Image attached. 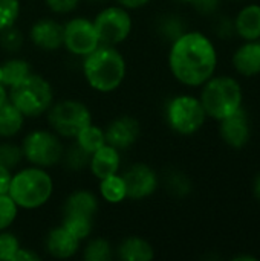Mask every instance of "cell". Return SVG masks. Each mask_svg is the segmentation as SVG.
<instances>
[{
    "mask_svg": "<svg viewBox=\"0 0 260 261\" xmlns=\"http://www.w3.org/2000/svg\"><path fill=\"white\" fill-rule=\"evenodd\" d=\"M25 46V34L17 28V24H12L3 31H0V49L9 55L18 54Z\"/></svg>",
    "mask_w": 260,
    "mask_h": 261,
    "instance_id": "f1b7e54d",
    "label": "cell"
},
{
    "mask_svg": "<svg viewBox=\"0 0 260 261\" xmlns=\"http://www.w3.org/2000/svg\"><path fill=\"white\" fill-rule=\"evenodd\" d=\"M100 46L92 18L74 15L63 23V47L74 57L84 58Z\"/></svg>",
    "mask_w": 260,
    "mask_h": 261,
    "instance_id": "30bf717a",
    "label": "cell"
},
{
    "mask_svg": "<svg viewBox=\"0 0 260 261\" xmlns=\"http://www.w3.org/2000/svg\"><path fill=\"white\" fill-rule=\"evenodd\" d=\"M44 116L49 128L63 139H75L84 127L93 122L89 106L77 98L54 101Z\"/></svg>",
    "mask_w": 260,
    "mask_h": 261,
    "instance_id": "8992f818",
    "label": "cell"
},
{
    "mask_svg": "<svg viewBox=\"0 0 260 261\" xmlns=\"http://www.w3.org/2000/svg\"><path fill=\"white\" fill-rule=\"evenodd\" d=\"M23 151L20 144H14L9 139H5L0 142V164L9 168L11 171H15L21 167L23 162Z\"/></svg>",
    "mask_w": 260,
    "mask_h": 261,
    "instance_id": "f546056e",
    "label": "cell"
},
{
    "mask_svg": "<svg viewBox=\"0 0 260 261\" xmlns=\"http://www.w3.org/2000/svg\"><path fill=\"white\" fill-rule=\"evenodd\" d=\"M121 176L126 184L127 200L133 202H141L152 197L161 185L159 174L144 162L132 164L121 173Z\"/></svg>",
    "mask_w": 260,
    "mask_h": 261,
    "instance_id": "8fae6325",
    "label": "cell"
},
{
    "mask_svg": "<svg viewBox=\"0 0 260 261\" xmlns=\"http://www.w3.org/2000/svg\"><path fill=\"white\" fill-rule=\"evenodd\" d=\"M46 8L55 15H69L81 3V0H43Z\"/></svg>",
    "mask_w": 260,
    "mask_h": 261,
    "instance_id": "e575fe53",
    "label": "cell"
},
{
    "mask_svg": "<svg viewBox=\"0 0 260 261\" xmlns=\"http://www.w3.org/2000/svg\"><path fill=\"white\" fill-rule=\"evenodd\" d=\"M161 184L164 185L166 191L172 197H175V199H184L193 190V185H192L190 177L184 171H181L178 168L167 170L164 173L162 179H161Z\"/></svg>",
    "mask_w": 260,
    "mask_h": 261,
    "instance_id": "cb8c5ba5",
    "label": "cell"
},
{
    "mask_svg": "<svg viewBox=\"0 0 260 261\" xmlns=\"http://www.w3.org/2000/svg\"><path fill=\"white\" fill-rule=\"evenodd\" d=\"M100 210V199L90 190H75L63 202L61 216H81L95 219Z\"/></svg>",
    "mask_w": 260,
    "mask_h": 261,
    "instance_id": "ac0fdd59",
    "label": "cell"
},
{
    "mask_svg": "<svg viewBox=\"0 0 260 261\" xmlns=\"http://www.w3.org/2000/svg\"><path fill=\"white\" fill-rule=\"evenodd\" d=\"M219 2L221 0H199L198 3H195V9L199 12V14H204V15H210L213 12L218 11L219 8Z\"/></svg>",
    "mask_w": 260,
    "mask_h": 261,
    "instance_id": "d590c367",
    "label": "cell"
},
{
    "mask_svg": "<svg viewBox=\"0 0 260 261\" xmlns=\"http://www.w3.org/2000/svg\"><path fill=\"white\" fill-rule=\"evenodd\" d=\"M12 173L9 168H6L5 165L0 164V194H6L11 185V179H12Z\"/></svg>",
    "mask_w": 260,
    "mask_h": 261,
    "instance_id": "74e56055",
    "label": "cell"
},
{
    "mask_svg": "<svg viewBox=\"0 0 260 261\" xmlns=\"http://www.w3.org/2000/svg\"><path fill=\"white\" fill-rule=\"evenodd\" d=\"M54 190L55 184L48 170L26 165L12 173L8 194L20 210L34 211L43 208L52 199Z\"/></svg>",
    "mask_w": 260,
    "mask_h": 261,
    "instance_id": "3957f363",
    "label": "cell"
},
{
    "mask_svg": "<svg viewBox=\"0 0 260 261\" xmlns=\"http://www.w3.org/2000/svg\"><path fill=\"white\" fill-rule=\"evenodd\" d=\"M106 144L120 151L132 148L141 136V124L132 115H120L113 118L104 128Z\"/></svg>",
    "mask_w": 260,
    "mask_h": 261,
    "instance_id": "7c38bea8",
    "label": "cell"
},
{
    "mask_svg": "<svg viewBox=\"0 0 260 261\" xmlns=\"http://www.w3.org/2000/svg\"><path fill=\"white\" fill-rule=\"evenodd\" d=\"M61 226H64L72 236H75L81 243L92 236L95 219L81 216H61Z\"/></svg>",
    "mask_w": 260,
    "mask_h": 261,
    "instance_id": "4316f807",
    "label": "cell"
},
{
    "mask_svg": "<svg viewBox=\"0 0 260 261\" xmlns=\"http://www.w3.org/2000/svg\"><path fill=\"white\" fill-rule=\"evenodd\" d=\"M26 118L23 113L9 101H6L0 107V138L12 139L15 138L25 127Z\"/></svg>",
    "mask_w": 260,
    "mask_h": 261,
    "instance_id": "44dd1931",
    "label": "cell"
},
{
    "mask_svg": "<svg viewBox=\"0 0 260 261\" xmlns=\"http://www.w3.org/2000/svg\"><path fill=\"white\" fill-rule=\"evenodd\" d=\"M215 41L201 31H185L170 43L167 64L172 76L184 87L199 89L218 69Z\"/></svg>",
    "mask_w": 260,
    "mask_h": 261,
    "instance_id": "6da1fadb",
    "label": "cell"
},
{
    "mask_svg": "<svg viewBox=\"0 0 260 261\" xmlns=\"http://www.w3.org/2000/svg\"><path fill=\"white\" fill-rule=\"evenodd\" d=\"M152 0H115L116 5L129 9V11H138V9H143L146 8Z\"/></svg>",
    "mask_w": 260,
    "mask_h": 261,
    "instance_id": "f35d334b",
    "label": "cell"
},
{
    "mask_svg": "<svg viewBox=\"0 0 260 261\" xmlns=\"http://www.w3.org/2000/svg\"><path fill=\"white\" fill-rule=\"evenodd\" d=\"M227 2H245V0H227Z\"/></svg>",
    "mask_w": 260,
    "mask_h": 261,
    "instance_id": "7dc6e473",
    "label": "cell"
},
{
    "mask_svg": "<svg viewBox=\"0 0 260 261\" xmlns=\"http://www.w3.org/2000/svg\"><path fill=\"white\" fill-rule=\"evenodd\" d=\"M41 257L38 255V252H35L34 249L29 248H23L20 246L18 251L14 255V261H40Z\"/></svg>",
    "mask_w": 260,
    "mask_h": 261,
    "instance_id": "8d00e7d4",
    "label": "cell"
},
{
    "mask_svg": "<svg viewBox=\"0 0 260 261\" xmlns=\"http://www.w3.org/2000/svg\"><path fill=\"white\" fill-rule=\"evenodd\" d=\"M98 182H100V184H98L100 197H101V200H104L106 203L120 205V203H123L124 200H127L126 184H124V179H123L121 173L107 176V177H104V179H100Z\"/></svg>",
    "mask_w": 260,
    "mask_h": 261,
    "instance_id": "7402d4cb",
    "label": "cell"
},
{
    "mask_svg": "<svg viewBox=\"0 0 260 261\" xmlns=\"http://www.w3.org/2000/svg\"><path fill=\"white\" fill-rule=\"evenodd\" d=\"M219 135L224 144L234 150H241L250 142L251 124L244 107L219 121Z\"/></svg>",
    "mask_w": 260,
    "mask_h": 261,
    "instance_id": "5bb4252c",
    "label": "cell"
},
{
    "mask_svg": "<svg viewBox=\"0 0 260 261\" xmlns=\"http://www.w3.org/2000/svg\"><path fill=\"white\" fill-rule=\"evenodd\" d=\"M86 2H89V3H93V5H98V3H100V5H106L109 0H86Z\"/></svg>",
    "mask_w": 260,
    "mask_h": 261,
    "instance_id": "ee69618b",
    "label": "cell"
},
{
    "mask_svg": "<svg viewBox=\"0 0 260 261\" xmlns=\"http://www.w3.org/2000/svg\"><path fill=\"white\" fill-rule=\"evenodd\" d=\"M121 162H123L121 151L109 144H104L103 147H100L97 151L90 154V162L87 170L97 180H100L107 176L121 173Z\"/></svg>",
    "mask_w": 260,
    "mask_h": 261,
    "instance_id": "e0dca14e",
    "label": "cell"
},
{
    "mask_svg": "<svg viewBox=\"0 0 260 261\" xmlns=\"http://www.w3.org/2000/svg\"><path fill=\"white\" fill-rule=\"evenodd\" d=\"M81 64L87 86L103 95L116 92L127 76V61L116 46L100 44L86 55Z\"/></svg>",
    "mask_w": 260,
    "mask_h": 261,
    "instance_id": "7a4b0ae2",
    "label": "cell"
},
{
    "mask_svg": "<svg viewBox=\"0 0 260 261\" xmlns=\"http://www.w3.org/2000/svg\"><path fill=\"white\" fill-rule=\"evenodd\" d=\"M8 101L12 102L26 119L44 116L54 98L52 84L40 73H29L18 84L8 89Z\"/></svg>",
    "mask_w": 260,
    "mask_h": 261,
    "instance_id": "5b68a950",
    "label": "cell"
},
{
    "mask_svg": "<svg viewBox=\"0 0 260 261\" xmlns=\"http://www.w3.org/2000/svg\"><path fill=\"white\" fill-rule=\"evenodd\" d=\"M0 84H3V73H2V66H0Z\"/></svg>",
    "mask_w": 260,
    "mask_h": 261,
    "instance_id": "bcb514c9",
    "label": "cell"
},
{
    "mask_svg": "<svg viewBox=\"0 0 260 261\" xmlns=\"http://www.w3.org/2000/svg\"><path fill=\"white\" fill-rule=\"evenodd\" d=\"M28 38L43 52H57L63 47V23L52 17L38 18L31 24Z\"/></svg>",
    "mask_w": 260,
    "mask_h": 261,
    "instance_id": "4fadbf2b",
    "label": "cell"
},
{
    "mask_svg": "<svg viewBox=\"0 0 260 261\" xmlns=\"http://www.w3.org/2000/svg\"><path fill=\"white\" fill-rule=\"evenodd\" d=\"M81 249V242L64 226L52 228L44 237V251L55 260H70Z\"/></svg>",
    "mask_w": 260,
    "mask_h": 261,
    "instance_id": "9a60e30c",
    "label": "cell"
},
{
    "mask_svg": "<svg viewBox=\"0 0 260 261\" xmlns=\"http://www.w3.org/2000/svg\"><path fill=\"white\" fill-rule=\"evenodd\" d=\"M2 73H3V86L6 89L18 84L21 80H25L29 73H32L31 63L20 57H11L0 63Z\"/></svg>",
    "mask_w": 260,
    "mask_h": 261,
    "instance_id": "d4e9b609",
    "label": "cell"
},
{
    "mask_svg": "<svg viewBox=\"0 0 260 261\" xmlns=\"http://www.w3.org/2000/svg\"><path fill=\"white\" fill-rule=\"evenodd\" d=\"M17 236L8 229L0 231V261H14V255L20 248Z\"/></svg>",
    "mask_w": 260,
    "mask_h": 261,
    "instance_id": "836d02e7",
    "label": "cell"
},
{
    "mask_svg": "<svg viewBox=\"0 0 260 261\" xmlns=\"http://www.w3.org/2000/svg\"><path fill=\"white\" fill-rule=\"evenodd\" d=\"M100 44L120 46L133 31V18L129 9L113 3L103 6L92 18Z\"/></svg>",
    "mask_w": 260,
    "mask_h": 261,
    "instance_id": "9c48e42d",
    "label": "cell"
},
{
    "mask_svg": "<svg viewBox=\"0 0 260 261\" xmlns=\"http://www.w3.org/2000/svg\"><path fill=\"white\" fill-rule=\"evenodd\" d=\"M83 150H86L89 154H92L93 151H97L100 147H103L106 144V136H104V128H101L100 125H95L93 122L89 124L87 127H84L77 138L74 139Z\"/></svg>",
    "mask_w": 260,
    "mask_h": 261,
    "instance_id": "484cf974",
    "label": "cell"
},
{
    "mask_svg": "<svg viewBox=\"0 0 260 261\" xmlns=\"http://www.w3.org/2000/svg\"><path fill=\"white\" fill-rule=\"evenodd\" d=\"M115 257L121 261H152L155 258V248L147 239L130 236L115 248Z\"/></svg>",
    "mask_w": 260,
    "mask_h": 261,
    "instance_id": "ffe728a7",
    "label": "cell"
},
{
    "mask_svg": "<svg viewBox=\"0 0 260 261\" xmlns=\"http://www.w3.org/2000/svg\"><path fill=\"white\" fill-rule=\"evenodd\" d=\"M20 208L9 197V194H0V231L9 229L18 217Z\"/></svg>",
    "mask_w": 260,
    "mask_h": 261,
    "instance_id": "1f68e13d",
    "label": "cell"
},
{
    "mask_svg": "<svg viewBox=\"0 0 260 261\" xmlns=\"http://www.w3.org/2000/svg\"><path fill=\"white\" fill-rule=\"evenodd\" d=\"M199 89V101L213 121L219 122L244 107V89L234 76L215 73Z\"/></svg>",
    "mask_w": 260,
    "mask_h": 261,
    "instance_id": "277c9868",
    "label": "cell"
},
{
    "mask_svg": "<svg viewBox=\"0 0 260 261\" xmlns=\"http://www.w3.org/2000/svg\"><path fill=\"white\" fill-rule=\"evenodd\" d=\"M6 101H8V89H6L3 84H0V107H2Z\"/></svg>",
    "mask_w": 260,
    "mask_h": 261,
    "instance_id": "b9f144b4",
    "label": "cell"
},
{
    "mask_svg": "<svg viewBox=\"0 0 260 261\" xmlns=\"http://www.w3.org/2000/svg\"><path fill=\"white\" fill-rule=\"evenodd\" d=\"M253 196L256 197L257 202H260V173L253 180Z\"/></svg>",
    "mask_w": 260,
    "mask_h": 261,
    "instance_id": "60d3db41",
    "label": "cell"
},
{
    "mask_svg": "<svg viewBox=\"0 0 260 261\" xmlns=\"http://www.w3.org/2000/svg\"><path fill=\"white\" fill-rule=\"evenodd\" d=\"M80 251L84 261H110L115 257V248L104 237H89L81 243Z\"/></svg>",
    "mask_w": 260,
    "mask_h": 261,
    "instance_id": "603a6c76",
    "label": "cell"
},
{
    "mask_svg": "<svg viewBox=\"0 0 260 261\" xmlns=\"http://www.w3.org/2000/svg\"><path fill=\"white\" fill-rule=\"evenodd\" d=\"M176 2H179V3H185V5H195V3H198L199 0H176Z\"/></svg>",
    "mask_w": 260,
    "mask_h": 261,
    "instance_id": "f6af8a7d",
    "label": "cell"
},
{
    "mask_svg": "<svg viewBox=\"0 0 260 261\" xmlns=\"http://www.w3.org/2000/svg\"><path fill=\"white\" fill-rule=\"evenodd\" d=\"M89 162H90V154L86 150H83L77 142H74L72 145L64 148L61 164L69 171H74V173L84 171L89 168Z\"/></svg>",
    "mask_w": 260,
    "mask_h": 261,
    "instance_id": "83f0119b",
    "label": "cell"
},
{
    "mask_svg": "<svg viewBox=\"0 0 260 261\" xmlns=\"http://www.w3.org/2000/svg\"><path fill=\"white\" fill-rule=\"evenodd\" d=\"M216 32L219 37L225 38L231 34H234V28H233V20H221L216 24Z\"/></svg>",
    "mask_w": 260,
    "mask_h": 261,
    "instance_id": "ab89813d",
    "label": "cell"
},
{
    "mask_svg": "<svg viewBox=\"0 0 260 261\" xmlns=\"http://www.w3.org/2000/svg\"><path fill=\"white\" fill-rule=\"evenodd\" d=\"M233 69L239 76L254 78L260 75V40L244 41L233 52Z\"/></svg>",
    "mask_w": 260,
    "mask_h": 261,
    "instance_id": "2e32d148",
    "label": "cell"
},
{
    "mask_svg": "<svg viewBox=\"0 0 260 261\" xmlns=\"http://www.w3.org/2000/svg\"><path fill=\"white\" fill-rule=\"evenodd\" d=\"M158 29H159V34L162 37H166L170 43L187 31L184 21L178 15H173V14L162 15L159 23H158Z\"/></svg>",
    "mask_w": 260,
    "mask_h": 261,
    "instance_id": "4dcf8cb0",
    "label": "cell"
},
{
    "mask_svg": "<svg viewBox=\"0 0 260 261\" xmlns=\"http://www.w3.org/2000/svg\"><path fill=\"white\" fill-rule=\"evenodd\" d=\"M233 260L234 261H254L257 260L254 255H245V254H241V255H236V257H233Z\"/></svg>",
    "mask_w": 260,
    "mask_h": 261,
    "instance_id": "7bdbcfd3",
    "label": "cell"
},
{
    "mask_svg": "<svg viewBox=\"0 0 260 261\" xmlns=\"http://www.w3.org/2000/svg\"><path fill=\"white\" fill-rule=\"evenodd\" d=\"M234 34L244 41L260 40V5L248 3L242 6L233 18Z\"/></svg>",
    "mask_w": 260,
    "mask_h": 261,
    "instance_id": "d6986e66",
    "label": "cell"
},
{
    "mask_svg": "<svg viewBox=\"0 0 260 261\" xmlns=\"http://www.w3.org/2000/svg\"><path fill=\"white\" fill-rule=\"evenodd\" d=\"M164 113L169 128L179 136L196 135L208 119L199 96L190 93L172 96L166 104Z\"/></svg>",
    "mask_w": 260,
    "mask_h": 261,
    "instance_id": "ba28073f",
    "label": "cell"
},
{
    "mask_svg": "<svg viewBox=\"0 0 260 261\" xmlns=\"http://www.w3.org/2000/svg\"><path fill=\"white\" fill-rule=\"evenodd\" d=\"M23 159L28 165L51 170L61 164L64 154L63 138L51 128H35L28 132L21 139Z\"/></svg>",
    "mask_w": 260,
    "mask_h": 261,
    "instance_id": "52a82bcc",
    "label": "cell"
},
{
    "mask_svg": "<svg viewBox=\"0 0 260 261\" xmlns=\"http://www.w3.org/2000/svg\"><path fill=\"white\" fill-rule=\"evenodd\" d=\"M20 11V0H0V31L17 24Z\"/></svg>",
    "mask_w": 260,
    "mask_h": 261,
    "instance_id": "d6a6232c",
    "label": "cell"
}]
</instances>
